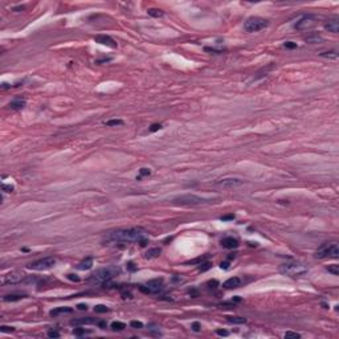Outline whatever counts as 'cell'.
<instances>
[{
    "mask_svg": "<svg viewBox=\"0 0 339 339\" xmlns=\"http://www.w3.org/2000/svg\"><path fill=\"white\" fill-rule=\"evenodd\" d=\"M103 243L106 244H129V243H140V245H146V231L142 228H121L111 232H107L103 237Z\"/></svg>",
    "mask_w": 339,
    "mask_h": 339,
    "instance_id": "obj_1",
    "label": "cell"
},
{
    "mask_svg": "<svg viewBox=\"0 0 339 339\" xmlns=\"http://www.w3.org/2000/svg\"><path fill=\"white\" fill-rule=\"evenodd\" d=\"M117 274H119V269L115 266H106V268H101L95 273H93L90 277V281L94 284L99 285H106L110 280H113Z\"/></svg>",
    "mask_w": 339,
    "mask_h": 339,
    "instance_id": "obj_2",
    "label": "cell"
},
{
    "mask_svg": "<svg viewBox=\"0 0 339 339\" xmlns=\"http://www.w3.org/2000/svg\"><path fill=\"white\" fill-rule=\"evenodd\" d=\"M280 272L288 277L297 278V277H302L303 274H306L307 268L298 261H290V262L282 264V265L280 266Z\"/></svg>",
    "mask_w": 339,
    "mask_h": 339,
    "instance_id": "obj_3",
    "label": "cell"
},
{
    "mask_svg": "<svg viewBox=\"0 0 339 339\" xmlns=\"http://www.w3.org/2000/svg\"><path fill=\"white\" fill-rule=\"evenodd\" d=\"M339 256V248L337 243H326L321 245L315 252L317 258H338Z\"/></svg>",
    "mask_w": 339,
    "mask_h": 339,
    "instance_id": "obj_4",
    "label": "cell"
},
{
    "mask_svg": "<svg viewBox=\"0 0 339 339\" xmlns=\"http://www.w3.org/2000/svg\"><path fill=\"white\" fill-rule=\"evenodd\" d=\"M174 203L178 205H186V207H196V205H201L208 203L205 199L196 195H191V193H187V195H182L178 196L174 199Z\"/></svg>",
    "mask_w": 339,
    "mask_h": 339,
    "instance_id": "obj_5",
    "label": "cell"
},
{
    "mask_svg": "<svg viewBox=\"0 0 339 339\" xmlns=\"http://www.w3.org/2000/svg\"><path fill=\"white\" fill-rule=\"evenodd\" d=\"M266 25H268V20L262 19V17H258V16H252L244 23V29L246 32L252 33V32H258V30L264 29Z\"/></svg>",
    "mask_w": 339,
    "mask_h": 339,
    "instance_id": "obj_6",
    "label": "cell"
},
{
    "mask_svg": "<svg viewBox=\"0 0 339 339\" xmlns=\"http://www.w3.org/2000/svg\"><path fill=\"white\" fill-rule=\"evenodd\" d=\"M54 264H56V260L53 257H44L29 264L28 268L32 270H46V269H50Z\"/></svg>",
    "mask_w": 339,
    "mask_h": 339,
    "instance_id": "obj_7",
    "label": "cell"
},
{
    "mask_svg": "<svg viewBox=\"0 0 339 339\" xmlns=\"http://www.w3.org/2000/svg\"><path fill=\"white\" fill-rule=\"evenodd\" d=\"M163 288V280L162 278H155V280H150L146 285L140 286V292L146 293V294H155Z\"/></svg>",
    "mask_w": 339,
    "mask_h": 339,
    "instance_id": "obj_8",
    "label": "cell"
},
{
    "mask_svg": "<svg viewBox=\"0 0 339 339\" xmlns=\"http://www.w3.org/2000/svg\"><path fill=\"white\" fill-rule=\"evenodd\" d=\"M24 280H25V274L23 272H11L4 276L3 284L4 285H16V284L23 282Z\"/></svg>",
    "mask_w": 339,
    "mask_h": 339,
    "instance_id": "obj_9",
    "label": "cell"
},
{
    "mask_svg": "<svg viewBox=\"0 0 339 339\" xmlns=\"http://www.w3.org/2000/svg\"><path fill=\"white\" fill-rule=\"evenodd\" d=\"M315 24H317V21H315V17L314 16H303L302 19L296 24V29H298V30H307V29H311Z\"/></svg>",
    "mask_w": 339,
    "mask_h": 339,
    "instance_id": "obj_10",
    "label": "cell"
},
{
    "mask_svg": "<svg viewBox=\"0 0 339 339\" xmlns=\"http://www.w3.org/2000/svg\"><path fill=\"white\" fill-rule=\"evenodd\" d=\"M216 184L220 187H225V188H233V187H239L241 184H244V180L237 179V178H224L216 180Z\"/></svg>",
    "mask_w": 339,
    "mask_h": 339,
    "instance_id": "obj_11",
    "label": "cell"
},
{
    "mask_svg": "<svg viewBox=\"0 0 339 339\" xmlns=\"http://www.w3.org/2000/svg\"><path fill=\"white\" fill-rule=\"evenodd\" d=\"M94 41L98 42V44H102V45L110 46V48H117V42L114 41L110 36H106V34H98V36H95Z\"/></svg>",
    "mask_w": 339,
    "mask_h": 339,
    "instance_id": "obj_12",
    "label": "cell"
},
{
    "mask_svg": "<svg viewBox=\"0 0 339 339\" xmlns=\"http://www.w3.org/2000/svg\"><path fill=\"white\" fill-rule=\"evenodd\" d=\"M221 245L227 249H233V248H237V246H239V241H237L235 237L228 236V237H224V239L221 240Z\"/></svg>",
    "mask_w": 339,
    "mask_h": 339,
    "instance_id": "obj_13",
    "label": "cell"
},
{
    "mask_svg": "<svg viewBox=\"0 0 339 339\" xmlns=\"http://www.w3.org/2000/svg\"><path fill=\"white\" fill-rule=\"evenodd\" d=\"M223 286L225 289H236V288H239V286H241V280L239 277H232V278L227 280L223 284Z\"/></svg>",
    "mask_w": 339,
    "mask_h": 339,
    "instance_id": "obj_14",
    "label": "cell"
},
{
    "mask_svg": "<svg viewBox=\"0 0 339 339\" xmlns=\"http://www.w3.org/2000/svg\"><path fill=\"white\" fill-rule=\"evenodd\" d=\"M93 323H98V321H95L91 317H87V318H78V319H73L70 325L73 326H80V325H93Z\"/></svg>",
    "mask_w": 339,
    "mask_h": 339,
    "instance_id": "obj_15",
    "label": "cell"
},
{
    "mask_svg": "<svg viewBox=\"0 0 339 339\" xmlns=\"http://www.w3.org/2000/svg\"><path fill=\"white\" fill-rule=\"evenodd\" d=\"M25 99L24 98H15V99H12L11 102H10V107L12 110H21L24 106H25Z\"/></svg>",
    "mask_w": 339,
    "mask_h": 339,
    "instance_id": "obj_16",
    "label": "cell"
},
{
    "mask_svg": "<svg viewBox=\"0 0 339 339\" xmlns=\"http://www.w3.org/2000/svg\"><path fill=\"white\" fill-rule=\"evenodd\" d=\"M325 29H327L329 32H331V33H338V30H339V23H338V20H329L327 23L325 24Z\"/></svg>",
    "mask_w": 339,
    "mask_h": 339,
    "instance_id": "obj_17",
    "label": "cell"
},
{
    "mask_svg": "<svg viewBox=\"0 0 339 339\" xmlns=\"http://www.w3.org/2000/svg\"><path fill=\"white\" fill-rule=\"evenodd\" d=\"M93 266V258L91 257H87L85 260H82V261L77 265V269H80V270H89L90 268Z\"/></svg>",
    "mask_w": 339,
    "mask_h": 339,
    "instance_id": "obj_18",
    "label": "cell"
},
{
    "mask_svg": "<svg viewBox=\"0 0 339 339\" xmlns=\"http://www.w3.org/2000/svg\"><path fill=\"white\" fill-rule=\"evenodd\" d=\"M25 297H27L25 294H8V296L3 297V301L4 302H15V301H20V299H23Z\"/></svg>",
    "mask_w": 339,
    "mask_h": 339,
    "instance_id": "obj_19",
    "label": "cell"
},
{
    "mask_svg": "<svg viewBox=\"0 0 339 339\" xmlns=\"http://www.w3.org/2000/svg\"><path fill=\"white\" fill-rule=\"evenodd\" d=\"M73 311V309H70V307H56V309H53V310H50L49 311V314L52 315V317H57L59 314H65V313H72Z\"/></svg>",
    "mask_w": 339,
    "mask_h": 339,
    "instance_id": "obj_20",
    "label": "cell"
},
{
    "mask_svg": "<svg viewBox=\"0 0 339 339\" xmlns=\"http://www.w3.org/2000/svg\"><path fill=\"white\" fill-rule=\"evenodd\" d=\"M323 38L319 36V34H317V33H311L309 34V36H306L305 37V41L306 42H310V44H317V42H321Z\"/></svg>",
    "mask_w": 339,
    "mask_h": 339,
    "instance_id": "obj_21",
    "label": "cell"
},
{
    "mask_svg": "<svg viewBox=\"0 0 339 339\" xmlns=\"http://www.w3.org/2000/svg\"><path fill=\"white\" fill-rule=\"evenodd\" d=\"M228 322L231 323H235V325H243V323H246V319L244 317H227Z\"/></svg>",
    "mask_w": 339,
    "mask_h": 339,
    "instance_id": "obj_22",
    "label": "cell"
},
{
    "mask_svg": "<svg viewBox=\"0 0 339 339\" xmlns=\"http://www.w3.org/2000/svg\"><path fill=\"white\" fill-rule=\"evenodd\" d=\"M110 327H111L114 331H122V330L126 329V325L123 322H113L111 325H110Z\"/></svg>",
    "mask_w": 339,
    "mask_h": 339,
    "instance_id": "obj_23",
    "label": "cell"
},
{
    "mask_svg": "<svg viewBox=\"0 0 339 339\" xmlns=\"http://www.w3.org/2000/svg\"><path fill=\"white\" fill-rule=\"evenodd\" d=\"M147 14L152 17H162L163 16V11L162 10H158V8H150L147 11Z\"/></svg>",
    "mask_w": 339,
    "mask_h": 339,
    "instance_id": "obj_24",
    "label": "cell"
},
{
    "mask_svg": "<svg viewBox=\"0 0 339 339\" xmlns=\"http://www.w3.org/2000/svg\"><path fill=\"white\" fill-rule=\"evenodd\" d=\"M160 254V249L159 248H154V249H150L148 252L146 253V258H154V257H158Z\"/></svg>",
    "mask_w": 339,
    "mask_h": 339,
    "instance_id": "obj_25",
    "label": "cell"
},
{
    "mask_svg": "<svg viewBox=\"0 0 339 339\" xmlns=\"http://www.w3.org/2000/svg\"><path fill=\"white\" fill-rule=\"evenodd\" d=\"M321 56L325 57V59H331V60H335L338 59V53L335 50H330V52H322Z\"/></svg>",
    "mask_w": 339,
    "mask_h": 339,
    "instance_id": "obj_26",
    "label": "cell"
},
{
    "mask_svg": "<svg viewBox=\"0 0 339 339\" xmlns=\"http://www.w3.org/2000/svg\"><path fill=\"white\" fill-rule=\"evenodd\" d=\"M327 270L331 273V274L334 276H338L339 274V265H337V264H333V265H329L327 266Z\"/></svg>",
    "mask_w": 339,
    "mask_h": 339,
    "instance_id": "obj_27",
    "label": "cell"
},
{
    "mask_svg": "<svg viewBox=\"0 0 339 339\" xmlns=\"http://www.w3.org/2000/svg\"><path fill=\"white\" fill-rule=\"evenodd\" d=\"M106 126H122L123 125V121L122 119H110L107 122H105Z\"/></svg>",
    "mask_w": 339,
    "mask_h": 339,
    "instance_id": "obj_28",
    "label": "cell"
},
{
    "mask_svg": "<svg viewBox=\"0 0 339 339\" xmlns=\"http://www.w3.org/2000/svg\"><path fill=\"white\" fill-rule=\"evenodd\" d=\"M150 175H151V170L150 168H140L139 170V176L136 179H140L142 176H150Z\"/></svg>",
    "mask_w": 339,
    "mask_h": 339,
    "instance_id": "obj_29",
    "label": "cell"
},
{
    "mask_svg": "<svg viewBox=\"0 0 339 339\" xmlns=\"http://www.w3.org/2000/svg\"><path fill=\"white\" fill-rule=\"evenodd\" d=\"M285 338L286 339H298V338H301V335L297 333H293V331H286L285 333Z\"/></svg>",
    "mask_w": 339,
    "mask_h": 339,
    "instance_id": "obj_30",
    "label": "cell"
},
{
    "mask_svg": "<svg viewBox=\"0 0 339 339\" xmlns=\"http://www.w3.org/2000/svg\"><path fill=\"white\" fill-rule=\"evenodd\" d=\"M110 309L107 306H105V305H97L95 307H94V311L95 313H107Z\"/></svg>",
    "mask_w": 339,
    "mask_h": 339,
    "instance_id": "obj_31",
    "label": "cell"
},
{
    "mask_svg": "<svg viewBox=\"0 0 339 339\" xmlns=\"http://www.w3.org/2000/svg\"><path fill=\"white\" fill-rule=\"evenodd\" d=\"M211 266H212V264H211V262H204V264H201V265L199 266V270L200 272H207L208 269H211Z\"/></svg>",
    "mask_w": 339,
    "mask_h": 339,
    "instance_id": "obj_32",
    "label": "cell"
},
{
    "mask_svg": "<svg viewBox=\"0 0 339 339\" xmlns=\"http://www.w3.org/2000/svg\"><path fill=\"white\" fill-rule=\"evenodd\" d=\"M130 326H131V327H134V329H142L143 327V323L142 322H138V321H131Z\"/></svg>",
    "mask_w": 339,
    "mask_h": 339,
    "instance_id": "obj_33",
    "label": "cell"
},
{
    "mask_svg": "<svg viewBox=\"0 0 339 339\" xmlns=\"http://www.w3.org/2000/svg\"><path fill=\"white\" fill-rule=\"evenodd\" d=\"M85 329H74L73 330V334L76 337H81V335H85Z\"/></svg>",
    "mask_w": 339,
    "mask_h": 339,
    "instance_id": "obj_34",
    "label": "cell"
},
{
    "mask_svg": "<svg viewBox=\"0 0 339 339\" xmlns=\"http://www.w3.org/2000/svg\"><path fill=\"white\" fill-rule=\"evenodd\" d=\"M2 190L4 191V192H12L15 190L14 188V186H11V184H3L2 186Z\"/></svg>",
    "mask_w": 339,
    "mask_h": 339,
    "instance_id": "obj_35",
    "label": "cell"
},
{
    "mask_svg": "<svg viewBox=\"0 0 339 339\" xmlns=\"http://www.w3.org/2000/svg\"><path fill=\"white\" fill-rule=\"evenodd\" d=\"M14 327H10V326H2V327H0V331L2 333H12L14 331Z\"/></svg>",
    "mask_w": 339,
    "mask_h": 339,
    "instance_id": "obj_36",
    "label": "cell"
},
{
    "mask_svg": "<svg viewBox=\"0 0 339 339\" xmlns=\"http://www.w3.org/2000/svg\"><path fill=\"white\" fill-rule=\"evenodd\" d=\"M48 337H49V338H59L60 337V333L56 331V330H50V331H48Z\"/></svg>",
    "mask_w": 339,
    "mask_h": 339,
    "instance_id": "obj_37",
    "label": "cell"
},
{
    "mask_svg": "<svg viewBox=\"0 0 339 339\" xmlns=\"http://www.w3.org/2000/svg\"><path fill=\"white\" fill-rule=\"evenodd\" d=\"M191 329L193 330V331H200V329H201V326H200V323L199 322H193L192 325H191Z\"/></svg>",
    "mask_w": 339,
    "mask_h": 339,
    "instance_id": "obj_38",
    "label": "cell"
},
{
    "mask_svg": "<svg viewBox=\"0 0 339 339\" xmlns=\"http://www.w3.org/2000/svg\"><path fill=\"white\" fill-rule=\"evenodd\" d=\"M285 48H288V49H294V48H297V44H294L292 41H288V42H285Z\"/></svg>",
    "mask_w": 339,
    "mask_h": 339,
    "instance_id": "obj_39",
    "label": "cell"
},
{
    "mask_svg": "<svg viewBox=\"0 0 339 339\" xmlns=\"http://www.w3.org/2000/svg\"><path fill=\"white\" fill-rule=\"evenodd\" d=\"M160 129H162V125H158V123H155V125H152L151 127H150V131L154 133V131H158V130H160Z\"/></svg>",
    "mask_w": 339,
    "mask_h": 339,
    "instance_id": "obj_40",
    "label": "cell"
},
{
    "mask_svg": "<svg viewBox=\"0 0 339 339\" xmlns=\"http://www.w3.org/2000/svg\"><path fill=\"white\" fill-rule=\"evenodd\" d=\"M68 278H69L70 281H76V282H78V281H80V277H77L76 274H68Z\"/></svg>",
    "mask_w": 339,
    "mask_h": 339,
    "instance_id": "obj_41",
    "label": "cell"
},
{
    "mask_svg": "<svg viewBox=\"0 0 339 339\" xmlns=\"http://www.w3.org/2000/svg\"><path fill=\"white\" fill-rule=\"evenodd\" d=\"M216 334L217 335H221V337H227L229 333L225 331V330H216Z\"/></svg>",
    "mask_w": 339,
    "mask_h": 339,
    "instance_id": "obj_42",
    "label": "cell"
},
{
    "mask_svg": "<svg viewBox=\"0 0 339 339\" xmlns=\"http://www.w3.org/2000/svg\"><path fill=\"white\" fill-rule=\"evenodd\" d=\"M220 268H221V269H228V268H229V262H221L220 264Z\"/></svg>",
    "mask_w": 339,
    "mask_h": 339,
    "instance_id": "obj_43",
    "label": "cell"
},
{
    "mask_svg": "<svg viewBox=\"0 0 339 339\" xmlns=\"http://www.w3.org/2000/svg\"><path fill=\"white\" fill-rule=\"evenodd\" d=\"M235 219V215H227V216H223L221 220H233Z\"/></svg>",
    "mask_w": 339,
    "mask_h": 339,
    "instance_id": "obj_44",
    "label": "cell"
},
{
    "mask_svg": "<svg viewBox=\"0 0 339 339\" xmlns=\"http://www.w3.org/2000/svg\"><path fill=\"white\" fill-rule=\"evenodd\" d=\"M77 307H78V310H86V309H87V306L83 305V303H80V305H77Z\"/></svg>",
    "mask_w": 339,
    "mask_h": 339,
    "instance_id": "obj_45",
    "label": "cell"
},
{
    "mask_svg": "<svg viewBox=\"0 0 339 339\" xmlns=\"http://www.w3.org/2000/svg\"><path fill=\"white\" fill-rule=\"evenodd\" d=\"M127 266H129V269H130L131 272H134V270L136 269V268L134 266V264H133V262H129V264H127Z\"/></svg>",
    "mask_w": 339,
    "mask_h": 339,
    "instance_id": "obj_46",
    "label": "cell"
},
{
    "mask_svg": "<svg viewBox=\"0 0 339 339\" xmlns=\"http://www.w3.org/2000/svg\"><path fill=\"white\" fill-rule=\"evenodd\" d=\"M97 325H98L99 327H102V329H105V327H106V322H102V321H101V322H98Z\"/></svg>",
    "mask_w": 339,
    "mask_h": 339,
    "instance_id": "obj_47",
    "label": "cell"
}]
</instances>
